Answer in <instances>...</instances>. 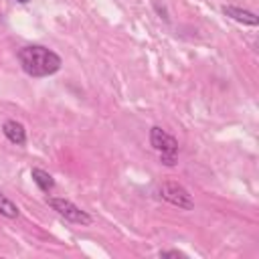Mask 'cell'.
I'll return each instance as SVG.
<instances>
[{
  "instance_id": "8992f818",
  "label": "cell",
  "mask_w": 259,
  "mask_h": 259,
  "mask_svg": "<svg viewBox=\"0 0 259 259\" xmlns=\"http://www.w3.org/2000/svg\"><path fill=\"white\" fill-rule=\"evenodd\" d=\"M4 138L14 146H26V127L16 119H6L2 123Z\"/></svg>"
},
{
  "instance_id": "8fae6325",
  "label": "cell",
  "mask_w": 259,
  "mask_h": 259,
  "mask_svg": "<svg viewBox=\"0 0 259 259\" xmlns=\"http://www.w3.org/2000/svg\"><path fill=\"white\" fill-rule=\"evenodd\" d=\"M14 2H18V4H28L30 0H14Z\"/></svg>"
},
{
  "instance_id": "ba28073f",
  "label": "cell",
  "mask_w": 259,
  "mask_h": 259,
  "mask_svg": "<svg viewBox=\"0 0 259 259\" xmlns=\"http://www.w3.org/2000/svg\"><path fill=\"white\" fill-rule=\"evenodd\" d=\"M0 217H4V219H18L20 217V208L16 206V202H12L2 190H0Z\"/></svg>"
},
{
  "instance_id": "9c48e42d",
  "label": "cell",
  "mask_w": 259,
  "mask_h": 259,
  "mask_svg": "<svg viewBox=\"0 0 259 259\" xmlns=\"http://www.w3.org/2000/svg\"><path fill=\"white\" fill-rule=\"evenodd\" d=\"M160 257H186L182 251H178V249H164V251H160L158 253Z\"/></svg>"
},
{
  "instance_id": "30bf717a",
  "label": "cell",
  "mask_w": 259,
  "mask_h": 259,
  "mask_svg": "<svg viewBox=\"0 0 259 259\" xmlns=\"http://www.w3.org/2000/svg\"><path fill=\"white\" fill-rule=\"evenodd\" d=\"M154 10H156V12H158V16H160V18H164L166 22L170 20V16H168V10H166V6H160L158 2H154Z\"/></svg>"
},
{
  "instance_id": "3957f363",
  "label": "cell",
  "mask_w": 259,
  "mask_h": 259,
  "mask_svg": "<svg viewBox=\"0 0 259 259\" xmlns=\"http://www.w3.org/2000/svg\"><path fill=\"white\" fill-rule=\"evenodd\" d=\"M47 204L65 221L73 223V225H81V227H89L93 223V217L83 210L81 206H77L73 200L63 198V196H47Z\"/></svg>"
},
{
  "instance_id": "6da1fadb",
  "label": "cell",
  "mask_w": 259,
  "mask_h": 259,
  "mask_svg": "<svg viewBox=\"0 0 259 259\" xmlns=\"http://www.w3.org/2000/svg\"><path fill=\"white\" fill-rule=\"evenodd\" d=\"M16 57L28 77H51L63 67V59L45 45H24L18 49Z\"/></svg>"
},
{
  "instance_id": "277c9868",
  "label": "cell",
  "mask_w": 259,
  "mask_h": 259,
  "mask_svg": "<svg viewBox=\"0 0 259 259\" xmlns=\"http://www.w3.org/2000/svg\"><path fill=\"white\" fill-rule=\"evenodd\" d=\"M156 192H158V196H160L162 200H166L168 204H172V206H176V208H180V210H192V208H194V198H192V194H190L182 184H178V182H174V180L162 182Z\"/></svg>"
},
{
  "instance_id": "5b68a950",
  "label": "cell",
  "mask_w": 259,
  "mask_h": 259,
  "mask_svg": "<svg viewBox=\"0 0 259 259\" xmlns=\"http://www.w3.org/2000/svg\"><path fill=\"white\" fill-rule=\"evenodd\" d=\"M221 12H223L225 16H229L231 20L241 22V24H245V26H257V24H259V16H257L255 12H251V10H247V8H241V6L227 4V6L221 8Z\"/></svg>"
},
{
  "instance_id": "52a82bcc",
  "label": "cell",
  "mask_w": 259,
  "mask_h": 259,
  "mask_svg": "<svg viewBox=\"0 0 259 259\" xmlns=\"http://www.w3.org/2000/svg\"><path fill=\"white\" fill-rule=\"evenodd\" d=\"M30 178H32V182L38 186L40 192H45V194L53 192V188H55V178H53L47 170L34 166V168H30Z\"/></svg>"
},
{
  "instance_id": "7a4b0ae2",
  "label": "cell",
  "mask_w": 259,
  "mask_h": 259,
  "mask_svg": "<svg viewBox=\"0 0 259 259\" xmlns=\"http://www.w3.org/2000/svg\"><path fill=\"white\" fill-rule=\"evenodd\" d=\"M148 138H150V146L160 154V164L168 168L178 164V140L172 134H168L160 125H152Z\"/></svg>"
}]
</instances>
